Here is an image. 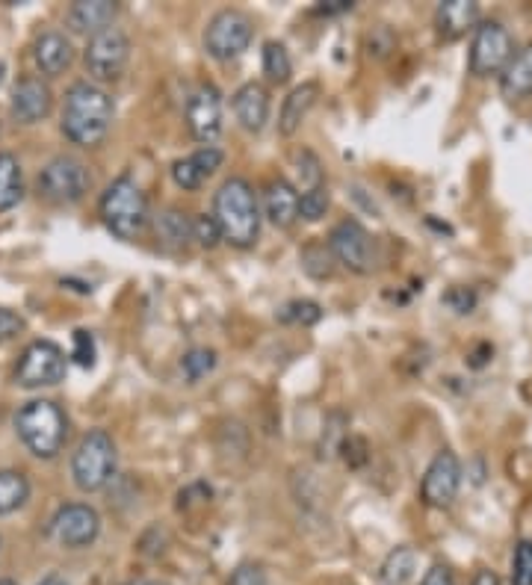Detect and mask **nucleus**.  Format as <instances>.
<instances>
[{
  "instance_id": "8",
  "label": "nucleus",
  "mask_w": 532,
  "mask_h": 585,
  "mask_svg": "<svg viewBox=\"0 0 532 585\" xmlns=\"http://www.w3.org/2000/svg\"><path fill=\"white\" fill-rule=\"evenodd\" d=\"M66 367L68 358L60 343L33 340L15 364V382L21 388H54L66 379Z\"/></svg>"
},
{
  "instance_id": "32",
  "label": "nucleus",
  "mask_w": 532,
  "mask_h": 585,
  "mask_svg": "<svg viewBox=\"0 0 532 585\" xmlns=\"http://www.w3.org/2000/svg\"><path fill=\"white\" fill-rule=\"evenodd\" d=\"M332 207V195H329V187H314V190H305L299 193V219L305 222H320Z\"/></svg>"
},
{
  "instance_id": "28",
  "label": "nucleus",
  "mask_w": 532,
  "mask_h": 585,
  "mask_svg": "<svg viewBox=\"0 0 532 585\" xmlns=\"http://www.w3.org/2000/svg\"><path fill=\"white\" fill-rule=\"evenodd\" d=\"M278 323L284 325H317L323 320V305L320 302H314V299H293V302H287V305H281L278 308Z\"/></svg>"
},
{
  "instance_id": "33",
  "label": "nucleus",
  "mask_w": 532,
  "mask_h": 585,
  "mask_svg": "<svg viewBox=\"0 0 532 585\" xmlns=\"http://www.w3.org/2000/svg\"><path fill=\"white\" fill-rule=\"evenodd\" d=\"M296 169H299L302 193H305V190H314V187H323V184H326L323 163H320V157H317L311 148H302V151H296Z\"/></svg>"
},
{
  "instance_id": "44",
  "label": "nucleus",
  "mask_w": 532,
  "mask_h": 585,
  "mask_svg": "<svg viewBox=\"0 0 532 585\" xmlns=\"http://www.w3.org/2000/svg\"><path fill=\"white\" fill-rule=\"evenodd\" d=\"M352 9V0H326L323 6H317L320 15H340V12H349Z\"/></svg>"
},
{
  "instance_id": "22",
  "label": "nucleus",
  "mask_w": 532,
  "mask_h": 585,
  "mask_svg": "<svg viewBox=\"0 0 532 585\" xmlns=\"http://www.w3.org/2000/svg\"><path fill=\"white\" fill-rule=\"evenodd\" d=\"M500 92L509 101H521L532 95V45L512 54V60L500 71Z\"/></svg>"
},
{
  "instance_id": "6",
  "label": "nucleus",
  "mask_w": 532,
  "mask_h": 585,
  "mask_svg": "<svg viewBox=\"0 0 532 585\" xmlns=\"http://www.w3.org/2000/svg\"><path fill=\"white\" fill-rule=\"evenodd\" d=\"M255 39V21L243 9H219L204 27V51L219 60H237Z\"/></svg>"
},
{
  "instance_id": "13",
  "label": "nucleus",
  "mask_w": 532,
  "mask_h": 585,
  "mask_svg": "<svg viewBox=\"0 0 532 585\" xmlns=\"http://www.w3.org/2000/svg\"><path fill=\"white\" fill-rule=\"evenodd\" d=\"M51 535L57 544H63L68 550H83L98 541L101 515L89 503H66L51 518Z\"/></svg>"
},
{
  "instance_id": "24",
  "label": "nucleus",
  "mask_w": 532,
  "mask_h": 585,
  "mask_svg": "<svg viewBox=\"0 0 532 585\" xmlns=\"http://www.w3.org/2000/svg\"><path fill=\"white\" fill-rule=\"evenodd\" d=\"M30 500V479L21 470L3 467L0 470V518L24 509Z\"/></svg>"
},
{
  "instance_id": "40",
  "label": "nucleus",
  "mask_w": 532,
  "mask_h": 585,
  "mask_svg": "<svg viewBox=\"0 0 532 585\" xmlns=\"http://www.w3.org/2000/svg\"><path fill=\"white\" fill-rule=\"evenodd\" d=\"M228 585H266V571L258 562H243L234 568Z\"/></svg>"
},
{
  "instance_id": "48",
  "label": "nucleus",
  "mask_w": 532,
  "mask_h": 585,
  "mask_svg": "<svg viewBox=\"0 0 532 585\" xmlns=\"http://www.w3.org/2000/svg\"><path fill=\"white\" fill-rule=\"evenodd\" d=\"M0 585H18L15 580H0Z\"/></svg>"
},
{
  "instance_id": "21",
  "label": "nucleus",
  "mask_w": 532,
  "mask_h": 585,
  "mask_svg": "<svg viewBox=\"0 0 532 585\" xmlns=\"http://www.w3.org/2000/svg\"><path fill=\"white\" fill-rule=\"evenodd\" d=\"M320 98V83L317 80H305L296 89H290V95L281 104V116H278V133L281 136H296L302 122L308 119V113L314 110Z\"/></svg>"
},
{
  "instance_id": "12",
  "label": "nucleus",
  "mask_w": 532,
  "mask_h": 585,
  "mask_svg": "<svg viewBox=\"0 0 532 585\" xmlns=\"http://www.w3.org/2000/svg\"><path fill=\"white\" fill-rule=\"evenodd\" d=\"M462 461L453 450H438L420 479V500L429 509H447L462 488Z\"/></svg>"
},
{
  "instance_id": "16",
  "label": "nucleus",
  "mask_w": 532,
  "mask_h": 585,
  "mask_svg": "<svg viewBox=\"0 0 532 585\" xmlns=\"http://www.w3.org/2000/svg\"><path fill=\"white\" fill-rule=\"evenodd\" d=\"M264 213L281 231L299 222V193L287 178H272L264 187Z\"/></svg>"
},
{
  "instance_id": "38",
  "label": "nucleus",
  "mask_w": 532,
  "mask_h": 585,
  "mask_svg": "<svg viewBox=\"0 0 532 585\" xmlns=\"http://www.w3.org/2000/svg\"><path fill=\"white\" fill-rule=\"evenodd\" d=\"M340 455H343V461H346L352 470H361V467L370 461V447H367V441H364L361 435H346V441H343V447H340Z\"/></svg>"
},
{
  "instance_id": "10",
  "label": "nucleus",
  "mask_w": 532,
  "mask_h": 585,
  "mask_svg": "<svg viewBox=\"0 0 532 585\" xmlns=\"http://www.w3.org/2000/svg\"><path fill=\"white\" fill-rule=\"evenodd\" d=\"M334 263L346 266L355 275H370L376 269V243L358 219H340L326 240Z\"/></svg>"
},
{
  "instance_id": "25",
  "label": "nucleus",
  "mask_w": 532,
  "mask_h": 585,
  "mask_svg": "<svg viewBox=\"0 0 532 585\" xmlns=\"http://www.w3.org/2000/svg\"><path fill=\"white\" fill-rule=\"evenodd\" d=\"M24 198V172L15 154L0 151V213L12 210Z\"/></svg>"
},
{
  "instance_id": "46",
  "label": "nucleus",
  "mask_w": 532,
  "mask_h": 585,
  "mask_svg": "<svg viewBox=\"0 0 532 585\" xmlns=\"http://www.w3.org/2000/svg\"><path fill=\"white\" fill-rule=\"evenodd\" d=\"M36 585H68L63 577H45L42 583H36Z\"/></svg>"
},
{
  "instance_id": "4",
  "label": "nucleus",
  "mask_w": 532,
  "mask_h": 585,
  "mask_svg": "<svg viewBox=\"0 0 532 585\" xmlns=\"http://www.w3.org/2000/svg\"><path fill=\"white\" fill-rule=\"evenodd\" d=\"M98 213H101V222L107 225V231L116 234L119 240H136L151 222L148 198L131 175H119L104 190L101 201H98Z\"/></svg>"
},
{
  "instance_id": "41",
  "label": "nucleus",
  "mask_w": 532,
  "mask_h": 585,
  "mask_svg": "<svg viewBox=\"0 0 532 585\" xmlns=\"http://www.w3.org/2000/svg\"><path fill=\"white\" fill-rule=\"evenodd\" d=\"M24 328H27V323H24L21 314H15V311H9V308H0V343L15 340Z\"/></svg>"
},
{
  "instance_id": "9",
  "label": "nucleus",
  "mask_w": 532,
  "mask_h": 585,
  "mask_svg": "<svg viewBox=\"0 0 532 585\" xmlns=\"http://www.w3.org/2000/svg\"><path fill=\"white\" fill-rule=\"evenodd\" d=\"M131 60V39L119 27H107L95 36H89L86 51H83V65L92 80L110 83L119 80Z\"/></svg>"
},
{
  "instance_id": "37",
  "label": "nucleus",
  "mask_w": 532,
  "mask_h": 585,
  "mask_svg": "<svg viewBox=\"0 0 532 585\" xmlns=\"http://www.w3.org/2000/svg\"><path fill=\"white\" fill-rule=\"evenodd\" d=\"M193 240H199L201 249H216L222 234H219V225L210 213H201L193 219Z\"/></svg>"
},
{
  "instance_id": "42",
  "label": "nucleus",
  "mask_w": 532,
  "mask_h": 585,
  "mask_svg": "<svg viewBox=\"0 0 532 585\" xmlns=\"http://www.w3.org/2000/svg\"><path fill=\"white\" fill-rule=\"evenodd\" d=\"M213 497V491H210V485H204V482H196V485H190V488H184L181 494H178V506L181 509H190V506H196V503H207Z\"/></svg>"
},
{
  "instance_id": "14",
  "label": "nucleus",
  "mask_w": 532,
  "mask_h": 585,
  "mask_svg": "<svg viewBox=\"0 0 532 585\" xmlns=\"http://www.w3.org/2000/svg\"><path fill=\"white\" fill-rule=\"evenodd\" d=\"M187 128L193 139L204 145H213L222 133V95L213 83H201L187 101Z\"/></svg>"
},
{
  "instance_id": "3",
  "label": "nucleus",
  "mask_w": 532,
  "mask_h": 585,
  "mask_svg": "<svg viewBox=\"0 0 532 585\" xmlns=\"http://www.w3.org/2000/svg\"><path fill=\"white\" fill-rule=\"evenodd\" d=\"M15 432L36 458H57L68 441L66 411L54 399H30L15 414Z\"/></svg>"
},
{
  "instance_id": "23",
  "label": "nucleus",
  "mask_w": 532,
  "mask_h": 585,
  "mask_svg": "<svg viewBox=\"0 0 532 585\" xmlns=\"http://www.w3.org/2000/svg\"><path fill=\"white\" fill-rule=\"evenodd\" d=\"M157 237L169 249H184L193 240V219L178 207H169L157 216Z\"/></svg>"
},
{
  "instance_id": "19",
  "label": "nucleus",
  "mask_w": 532,
  "mask_h": 585,
  "mask_svg": "<svg viewBox=\"0 0 532 585\" xmlns=\"http://www.w3.org/2000/svg\"><path fill=\"white\" fill-rule=\"evenodd\" d=\"M234 116L249 133H261L269 122V92L261 83H243L231 98Z\"/></svg>"
},
{
  "instance_id": "18",
  "label": "nucleus",
  "mask_w": 532,
  "mask_h": 585,
  "mask_svg": "<svg viewBox=\"0 0 532 585\" xmlns=\"http://www.w3.org/2000/svg\"><path fill=\"white\" fill-rule=\"evenodd\" d=\"M479 24V3L473 0H444L435 9V30L444 42H456L476 30Z\"/></svg>"
},
{
  "instance_id": "34",
  "label": "nucleus",
  "mask_w": 532,
  "mask_h": 585,
  "mask_svg": "<svg viewBox=\"0 0 532 585\" xmlns=\"http://www.w3.org/2000/svg\"><path fill=\"white\" fill-rule=\"evenodd\" d=\"M172 181H175L181 190H187V193L199 190L201 184H204V172L199 169V163L193 160V154L184 157V160H178V163L172 166Z\"/></svg>"
},
{
  "instance_id": "45",
  "label": "nucleus",
  "mask_w": 532,
  "mask_h": 585,
  "mask_svg": "<svg viewBox=\"0 0 532 585\" xmlns=\"http://www.w3.org/2000/svg\"><path fill=\"white\" fill-rule=\"evenodd\" d=\"M470 585H500V577H497V571H491V568H479V571L473 574V583Z\"/></svg>"
},
{
  "instance_id": "15",
  "label": "nucleus",
  "mask_w": 532,
  "mask_h": 585,
  "mask_svg": "<svg viewBox=\"0 0 532 585\" xmlns=\"http://www.w3.org/2000/svg\"><path fill=\"white\" fill-rule=\"evenodd\" d=\"M54 110V92L42 77H21L12 89V116L21 125H39Z\"/></svg>"
},
{
  "instance_id": "26",
  "label": "nucleus",
  "mask_w": 532,
  "mask_h": 585,
  "mask_svg": "<svg viewBox=\"0 0 532 585\" xmlns=\"http://www.w3.org/2000/svg\"><path fill=\"white\" fill-rule=\"evenodd\" d=\"M414 568H417V553L414 547L402 544V547H394L379 565V580L385 585H405L414 577Z\"/></svg>"
},
{
  "instance_id": "1",
  "label": "nucleus",
  "mask_w": 532,
  "mask_h": 585,
  "mask_svg": "<svg viewBox=\"0 0 532 585\" xmlns=\"http://www.w3.org/2000/svg\"><path fill=\"white\" fill-rule=\"evenodd\" d=\"M113 116H116V104L110 92L92 80H77L68 86L60 128L68 142L80 148H95L107 139V133L113 128Z\"/></svg>"
},
{
  "instance_id": "7",
  "label": "nucleus",
  "mask_w": 532,
  "mask_h": 585,
  "mask_svg": "<svg viewBox=\"0 0 532 585\" xmlns=\"http://www.w3.org/2000/svg\"><path fill=\"white\" fill-rule=\"evenodd\" d=\"M515 54V39L500 21H479L470 39L467 68L473 77L500 74Z\"/></svg>"
},
{
  "instance_id": "35",
  "label": "nucleus",
  "mask_w": 532,
  "mask_h": 585,
  "mask_svg": "<svg viewBox=\"0 0 532 585\" xmlns=\"http://www.w3.org/2000/svg\"><path fill=\"white\" fill-rule=\"evenodd\" d=\"M512 585H532V541L521 538L512 556Z\"/></svg>"
},
{
  "instance_id": "39",
  "label": "nucleus",
  "mask_w": 532,
  "mask_h": 585,
  "mask_svg": "<svg viewBox=\"0 0 532 585\" xmlns=\"http://www.w3.org/2000/svg\"><path fill=\"white\" fill-rule=\"evenodd\" d=\"M476 302H479L476 293L467 290V287H453V290L444 293V305H447L450 311H456V314H473Z\"/></svg>"
},
{
  "instance_id": "36",
  "label": "nucleus",
  "mask_w": 532,
  "mask_h": 585,
  "mask_svg": "<svg viewBox=\"0 0 532 585\" xmlns=\"http://www.w3.org/2000/svg\"><path fill=\"white\" fill-rule=\"evenodd\" d=\"M71 358H74L77 367H92L95 364V337H92V331L77 328L71 334Z\"/></svg>"
},
{
  "instance_id": "47",
  "label": "nucleus",
  "mask_w": 532,
  "mask_h": 585,
  "mask_svg": "<svg viewBox=\"0 0 532 585\" xmlns=\"http://www.w3.org/2000/svg\"><path fill=\"white\" fill-rule=\"evenodd\" d=\"M133 585H169V583H163V580H136Z\"/></svg>"
},
{
  "instance_id": "29",
  "label": "nucleus",
  "mask_w": 532,
  "mask_h": 585,
  "mask_svg": "<svg viewBox=\"0 0 532 585\" xmlns=\"http://www.w3.org/2000/svg\"><path fill=\"white\" fill-rule=\"evenodd\" d=\"M299 260H302L305 275H311V278H317V281L329 278L334 272V258L326 243H308V246L302 249Z\"/></svg>"
},
{
  "instance_id": "11",
  "label": "nucleus",
  "mask_w": 532,
  "mask_h": 585,
  "mask_svg": "<svg viewBox=\"0 0 532 585\" xmlns=\"http://www.w3.org/2000/svg\"><path fill=\"white\" fill-rule=\"evenodd\" d=\"M92 187V175L83 160L60 154L39 172V193L51 204H77Z\"/></svg>"
},
{
  "instance_id": "27",
  "label": "nucleus",
  "mask_w": 532,
  "mask_h": 585,
  "mask_svg": "<svg viewBox=\"0 0 532 585\" xmlns=\"http://www.w3.org/2000/svg\"><path fill=\"white\" fill-rule=\"evenodd\" d=\"M349 435V417L334 408L326 414V423H323V432H320V441H317V455L323 461H332L334 455H340V447Z\"/></svg>"
},
{
  "instance_id": "17",
  "label": "nucleus",
  "mask_w": 532,
  "mask_h": 585,
  "mask_svg": "<svg viewBox=\"0 0 532 585\" xmlns=\"http://www.w3.org/2000/svg\"><path fill=\"white\" fill-rule=\"evenodd\" d=\"M33 60H36V68L45 74V77H60L66 74L71 63H74V45L68 39L66 33L60 30H48L36 39L33 45Z\"/></svg>"
},
{
  "instance_id": "30",
  "label": "nucleus",
  "mask_w": 532,
  "mask_h": 585,
  "mask_svg": "<svg viewBox=\"0 0 532 585\" xmlns=\"http://www.w3.org/2000/svg\"><path fill=\"white\" fill-rule=\"evenodd\" d=\"M264 74L272 83H287L290 74H293V63H290V54L281 42H266L264 45Z\"/></svg>"
},
{
  "instance_id": "2",
  "label": "nucleus",
  "mask_w": 532,
  "mask_h": 585,
  "mask_svg": "<svg viewBox=\"0 0 532 585\" xmlns=\"http://www.w3.org/2000/svg\"><path fill=\"white\" fill-rule=\"evenodd\" d=\"M219 234L234 249H252L261 237V204L246 178H228L213 193V213Z\"/></svg>"
},
{
  "instance_id": "43",
  "label": "nucleus",
  "mask_w": 532,
  "mask_h": 585,
  "mask_svg": "<svg viewBox=\"0 0 532 585\" xmlns=\"http://www.w3.org/2000/svg\"><path fill=\"white\" fill-rule=\"evenodd\" d=\"M420 585H456V580H453V571L447 565H432L426 571V577L420 580Z\"/></svg>"
},
{
  "instance_id": "31",
  "label": "nucleus",
  "mask_w": 532,
  "mask_h": 585,
  "mask_svg": "<svg viewBox=\"0 0 532 585\" xmlns=\"http://www.w3.org/2000/svg\"><path fill=\"white\" fill-rule=\"evenodd\" d=\"M181 370H184V376H187V382H201L207 373H213L216 370V352L213 349H207V346H196V349H190V352H184V358H181Z\"/></svg>"
},
{
  "instance_id": "20",
  "label": "nucleus",
  "mask_w": 532,
  "mask_h": 585,
  "mask_svg": "<svg viewBox=\"0 0 532 585\" xmlns=\"http://www.w3.org/2000/svg\"><path fill=\"white\" fill-rule=\"evenodd\" d=\"M119 15V6L113 0H77L66 15V24L74 33L95 36L107 27H113Z\"/></svg>"
},
{
  "instance_id": "5",
  "label": "nucleus",
  "mask_w": 532,
  "mask_h": 585,
  "mask_svg": "<svg viewBox=\"0 0 532 585\" xmlns=\"http://www.w3.org/2000/svg\"><path fill=\"white\" fill-rule=\"evenodd\" d=\"M119 470V450L110 432L104 429H89L71 455V479L83 494L104 491Z\"/></svg>"
}]
</instances>
